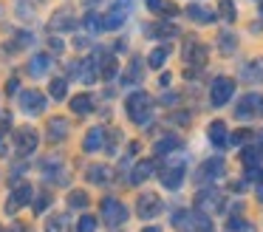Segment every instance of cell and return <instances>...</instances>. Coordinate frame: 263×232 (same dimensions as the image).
<instances>
[{"label": "cell", "mask_w": 263, "mask_h": 232, "mask_svg": "<svg viewBox=\"0 0 263 232\" xmlns=\"http://www.w3.org/2000/svg\"><path fill=\"white\" fill-rule=\"evenodd\" d=\"M184 179V167L181 164H173V167H167L164 173H161V184L167 187V190H176L178 184H181Z\"/></svg>", "instance_id": "9c48e42d"}, {"label": "cell", "mask_w": 263, "mask_h": 232, "mask_svg": "<svg viewBox=\"0 0 263 232\" xmlns=\"http://www.w3.org/2000/svg\"><path fill=\"white\" fill-rule=\"evenodd\" d=\"M17 79H9V85H6V91H9V94H14V91H17Z\"/></svg>", "instance_id": "d590c367"}, {"label": "cell", "mask_w": 263, "mask_h": 232, "mask_svg": "<svg viewBox=\"0 0 263 232\" xmlns=\"http://www.w3.org/2000/svg\"><path fill=\"white\" fill-rule=\"evenodd\" d=\"M232 94H235V82L229 77H218L215 82H212V91H210L212 105H227V102L232 99Z\"/></svg>", "instance_id": "7a4b0ae2"}, {"label": "cell", "mask_w": 263, "mask_h": 232, "mask_svg": "<svg viewBox=\"0 0 263 232\" xmlns=\"http://www.w3.org/2000/svg\"><path fill=\"white\" fill-rule=\"evenodd\" d=\"M48 136H51V139H63L65 136V122L63 119H51V122H48Z\"/></svg>", "instance_id": "603a6c76"}, {"label": "cell", "mask_w": 263, "mask_h": 232, "mask_svg": "<svg viewBox=\"0 0 263 232\" xmlns=\"http://www.w3.org/2000/svg\"><path fill=\"white\" fill-rule=\"evenodd\" d=\"M48 94H51L54 99H65V94H68V82H65L63 77L51 79V85H48Z\"/></svg>", "instance_id": "ac0fdd59"}, {"label": "cell", "mask_w": 263, "mask_h": 232, "mask_svg": "<svg viewBox=\"0 0 263 232\" xmlns=\"http://www.w3.org/2000/svg\"><path fill=\"white\" fill-rule=\"evenodd\" d=\"M187 14L193 17L195 23H212L215 20V14H212L210 9H204V6H187Z\"/></svg>", "instance_id": "9a60e30c"}, {"label": "cell", "mask_w": 263, "mask_h": 232, "mask_svg": "<svg viewBox=\"0 0 263 232\" xmlns=\"http://www.w3.org/2000/svg\"><path fill=\"white\" fill-rule=\"evenodd\" d=\"M159 209H161V201L153 192H144V195L139 198V215H142V218H153V215H159Z\"/></svg>", "instance_id": "5b68a950"}, {"label": "cell", "mask_w": 263, "mask_h": 232, "mask_svg": "<svg viewBox=\"0 0 263 232\" xmlns=\"http://www.w3.org/2000/svg\"><path fill=\"white\" fill-rule=\"evenodd\" d=\"M206 136H210V141L215 147H227L229 145V133H227V124L223 122H212L210 130H206Z\"/></svg>", "instance_id": "ba28073f"}, {"label": "cell", "mask_w": 263, "mask_h": 232, "mask_svg": "<svg viewBox=\"0 0 263 232\" xmlns=\"http://www.w3.org/2000/svg\"><path fill=\"white\" fill-rule=\"evenodd\" d=\"M127 82H139L142 79V60H133L130 65H127Z\"/></svg>", "instance_id": "484cf974"}, {"label": "cell", "mask_w": 263, "mask_h": 232, "mask_svg": "<svg viewBox=\"0 0 263 232\" xmlns=\"http://www.w3.org/2000/svg\"><path fill=\"white\" fill-rule=\"evenodd\" d=\"M20 108H23L26 113H40L43 105H46V99H43V94H37V91H23V94L17 96Z\"/></svg>", "instance_id": "277c9868"}, {"label": "cell", "mask_w": 263, "mask_h": 232, "mask_svg": "<svg viewBox=\"0 0 263 232\" xmlns=\"http://www.w3.org/2000/svg\"><path fill=\"white\" fill-rule=\"evenodd\" d=\"M91 108H93V102H91V96H85V94L71 99V111H74V113H88Z\"/></svg>", "instance_id": "44dd1931"}, {"label": "cell", "mask_w": 263, "mask_h": 232, "mask_svg": "<svg viewBox=\"0 0 263 232\" xmlns=\"http://www.w3.org/2000/svg\"><path fill=\"white\" fill-rule=\"evenodd\" d=\"M144 232H159V229H144Z\"/></svg>", "instance_id": "f35d334b"}, {"label": "cell", "mask_w": 263, "mask_h": 232, "mask_svg": "<svg viewBox=\"0 0 263 232\" xmlns=\"http://www.w3.org/2000/svg\"><path fill=\"white\" fill-rule=\"evenodd\" d=\"M37 141H40V139H37V130H31V128H23V130L17 133V150L26 156V153H31V150L37 147Z\"/></svg>", "instance_id": "52a82bcc"}, {"label": "cell", "mask_w": 263, "mask_h": 232, "mask_svg": "<svg viewBox=\"0 0 263 232\" xmlns=\"http://www.w3.org/2000/svg\"><path fill=\"white\" fill-rule=\"evenodd\" d=\"M260 14H263V0H260Z\"/></svg>", "instance_id": "ab89813d"}, {"label": "cell", "mask_w": 263, "mask_h": 232, "mask_svg": "<svg viewBox=\"0 0 263 232\" xmlns=\"http://www.w3.org/2000/svg\"><path fill=\"white\" fill-rule=\"evenodd\" d=\"M150 111H153V102H150L147 94H133L127 99V113L136 124H147L150 122Z\"/></svg>", "instance_id": "6da1fadb"}, {"label": "cell", "mask_w": 263, "mask_h": 232, "mask_svg": "<svg viewBox=\"0 0 263 232\" xmlns=\"http://www.w3.org/2000/svg\"><path fill=\"white\" fill-rule=\"evenodd\" d=\"M221 48H223V51H232V48H235V37H232L229 31L221 34Z\"/></svg>", "instance_id": "d6a6232c"}, {"label": "cell", "mask_w": 263, "mask_h": 232, "mask_svg": "<svg viewBox=\"0 0 263 232\" xmlns=\"http://www.w3.org/2000/svg\"><path fill=\"white\" fill-rule=\"evenodd\" d=\"M108 173H110L108 167H102V164H97V167H91V170H88V181H93V184H99V181H105V179H108Z\"/></svg>", "instance_id": "cb8c5ba5"}, {"label": "cell", "mask_w": 263, "mask_h": 232, "mask_svg": "<svg viewBox=\"0 0 263 232\" xmlns=\"http://www.w3.org/2000/svg\"><path fill=\"white\" fill-rule=\"evenodd\" d=\"M29 198H31V187L29 184H23V187H17V190L12 192V198H9V212H14L17 207H23V204H29Z\"/></svg>", "instance_id": "8fae6325"}, {"label": "cell", "mask_w": 263, "mask_h": 232, "mask_svg": "<svg viewBox=\"0 0 263 232\" xmlns=\"http://www.w3.org/2000/svg\"><path fill=\"white\" fill-rule=\"evenodd\" d=\"M102 209H105V221H108L110 226H119L122 221L127 218V209L122 207L116 198H105V204H102Z\"/></svg>", "instance_id": "3957f363"}, {"label": "cell", "mask_w": 263, "mask_h": 232, "mask_svg": "<svg viewBox=\"0 0 263 232\" xmlns=\"http://www.w3.org/2000/svg\"><path fill=\"white\" fill-rule=\"evenodd\" d=\"M68 204H71V207H88V192H82V190L71 192Z\"/></svg>", "instance_id": "4dcf8cb0"}, {"label": "cell", "mask_w": 263, "mask_h": 232, "mask_svg": "<svg viewBox=\"0 0 263 232\" xmlns=\"http://www.w3.org/2000/svg\"><path fill=\"white\" fill-rule=\"evenodd\" d=\"M187 51H190V54H184V57H187V62H195V65H204V60H206V48H204V45H195V43H190L187 45Z\"/></svg>", "instance_id": "e0dca14e"}, {"label": "cell", "mask_w": 263, "mask_h": 232, "mask_svg": "<svg viewBox=\"0 0 263 232\" xmlns=\"http://www.w3.org/2000/svg\"><path fill=\"white\" fill-rule=\"evenodd\" d=\"M102 139H105V128H91L82 147H85L88 153H93V150H99V147H102Z\"/></svg>", "instance_id": "7c38bea8"}, {"label": "cell", "mask_w": 263, "mask_h": 232, "mask_svg": "<svg viewBox=\"0 0 263 232\" xmlns=\"http://www.w3.org/2000/svg\"><path fill=\"white\" fill-rule=\"evenodd\" d=\"M204 175H210V179L223 175V162H221V158H212V162H206V164H204Z\"/></svg>", "instance_id": "7402d4cb"}, {"label": "cell", "mask_w": 263, "mask_h": 232, "mask_svg": "<svg viewBox=\"0 0 263 232\" xmlns=\"http://www.w3.org/2000/svg\"><path fill=\"white\" fill-rule=\"evenodd\" d=\"M164 60H167V48H156V51H150V65L153 68H161L164 65Z\"/></svg>", "instance_id": "f1b7e54d"}, {"label": "cell", "mask_w": 263, "mask_h": 232, "mask_svg": "<svg viewBox=\"0 0 263 232\" xmlns=\"http://www.w3.org/2000/svg\"><path fill=\"white\" fill-rule=\"evenodd\" d=\"M85 28H88V34H99L105 26H102V20L91 11V14H85Z\"/></svg>", "instance_id": "d4e9b609"}, {"label": "cell", "mask_w": 263, "mask_h": 232, "mask_svg": "<svg viewBox=\"0 0 263 232\" xmlns=\"http://www.w3.org/2000/svg\"><path fill=\"white\" fill-rule=\"evenodd\" d=\"M221 11H223V17H227V20H232V17H235L232 0H221Z\"/></svg>", "instance_id": "836d02e7"}, {"label": "cell", "mask_w": 263, "mask_h": 232, "mask_svg": "<svg viewBox=\"0 0 263 232\" xmlns=\"http://www.w3.org/2000/svg\"><path fill=\"white\" fill-rule=\"evenodd\" d=\"M257 111H263V99L257 94H249V96H243V102L238 105V116L243 119V116H252V113H257Z\"/></svg>", "instance_id": "8992f818"}, {"label": "cell", "mask_w": 263, "mask_h": 232, "mask_svg": "<svg viewBox=\"0 0 263 232\" xmlns=\"http://www.w3.org/2000/svg\"><path fill=\"white\" fill-rule=\"evenodd\" d=\"M263 158V147H249L243 150V164H257Z\"/></svg>", "instance_id": "4316f807"}, {"label": "cell", "mask_w": 263, "mask_h": 232, "mask_svg": "<svg viewBox=\"0 0 263 232\" xmlns=\"http://www.w3.org/2000/svg\"><path fill=\"white\" fill-rule=\"evenodd\" d=\"M97 3H102V0H85V6H91V9H93Z\"/></svg>", "instance_id": "8d00e7d4"}, {"label": "cell", "mask_w": 263, "mask_h": 232, "mask_svg": "<svg viewBox=\"0 0 263 232\" xmlns=\"http://www.w3.org/2000/svg\"><path fill=\"white\" fill-rule=\"evenodd\" d=\"M116 71H119V62H116L114 57H108V60H105V65H102V77L105 79H114Z\"/></svg>", "instance_id": "83f0119b"}, {"label": "cell", "mask_w": 263, "mask_h": 232, "mask_svg": "<svg viewBox=\"0 0 263 232\" xmlns=\"http://www.w3.org/2000/svg\"><path fill=\"white\" fill-rule=\"evenodd\" d=\"M74 26H77V20H74V14H68V11H57V14L51 17V23H48V28H51V31H60V28L71 31Z\"/></svg>", "instance_id": "30bf717a"}, {"label": "cell", "mask_w": 263, "mask_h": 232, "mask_svg": "<svg viewBox=\"0 0 263 232\" xmlns=\"http://www.w3.org/2000/svg\"><path fill=\"white\" fill-rule=\"evenodd\" d=\"M243 79H249V82H260L263 79V60H252L249 65H243Z\"/></svg>", "instance_id": "4fadbf2b"}, {"label": "cell", "mask_w": 263, "mask_h": 232, "mask_svg": "<svg viewBox=\"0 0 263 232\" xmlns=\"http://www.w3.org/2000/svg\"><path fill=\"white\" fill-rule=\"evenodd\" d=\"M93 229H97V218H93V215L80 218V232H93Z\"/></svg>", "instance_id": "1f68e13d"}, {"label": "cell", "mask_w": 263, "mask_h": 232, "mask_svg": "<svg viewBox=\"0 0 263 232\" xmlns=\"http://www.w3.org/2000/svg\"><path fill=\"white\" fill-rule=\"evenodd\" d=\"M48 65H51V57H48V54H37L34 60H31V74L40 77L43 71H48Z\"/></svg>", "instance_id": "ffe728a7"}, {"label": "cell", "mask_w": 263, "mask_h": 232, "mask_svg": "<svg viewBox=\"0 0 263 232\" xmlns=\"http://www.w3.org/2000/svg\"><path fill=\"white\" fill-rule=\"evenodd\" d=\"M260 141H263V130H260Z\"/></svg>", "instance_id": "60d3db41"}, {"label": "cell", "mask_w": 263, "mask_h": 232, "mask_svg": "<svg viewBox=\"0 0 263 232\" xmlns=\"http://www.w3.org/2000/svg\"><path fill=\"white\" fill-rule=\"evenodd\" d=\"M46 232H68V215H51L46 221Z\"/></svg>", "instance_id": "2e32d148"}, {"label": "cell", "mask_w": 263, "mask_h": 232, "mask_svg": "<svg viewBox=\"0 0 263 232\" xmlns=\"http://www.w3.org/2000/svg\"><path fill=\"white\" fill-rule=\"evenodd\" d=\"M246 139H249V130H238V133L229 136V141H232V145H240V141H246Z\"/></svg>", "instance_id": "e575fe53"}, {"label": "cell", "mask_w": 263, "mask_h": 232, "mask_svg": "<svg viewBox=\"0 0 263 232\" xmlns=\"http://www.w3.org/2000/svg\"><path fill=\"white\" fill-rule=\"evenodd\" d=\"M176 147H178V139H173V136H167V139H161L159 145H156V153L161 156V153H170V150H176Z\"/></svg>", "instance_id": "f546056e"}, {"label": "cell", "mask_w": 263, "mask_h": 232, "mask_svg": "<svg viewBox=\"0 0 263 232\" xmlns=\"http://www.w3.org/2000/svg\"><path fill=\"white\" fill-rule=\"evenodd\" d=\"M153 173V162H142V164H136V170H133V175H130V181L133 184H142L147 175Z\"/></svg>", "instance_id": "d6986e66"}, {"label": "cell", "mask_w": 263, "mask_h": 232, "mask_svg": "<svg viewBox=\"0 0 263 232\" xmlns=\"http://www.w3.org/2000/svg\"><path fill=\"white\" fill-rule=\"evenodd\" d=\"M257 190H260V198H263V184H260V187H257Z\"/></svg>", "instance_id": "74e56055"}, {"label": "cell", "mask_w": 263, "mask_h": 232, "mask_svg": "<svg viewBox=\"0 0 263 232\" xmlns=\"http://www.w3.org/2000/svg\"><path fill=\"white\" fill-rule=\"evenodd\" d=\"M97 62H99V57H91V60H85L80 65V74H82V82H93L97 79Z\"/></svg>", "instance_id": "5bb4252c"}]
</instances>
